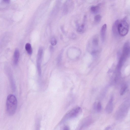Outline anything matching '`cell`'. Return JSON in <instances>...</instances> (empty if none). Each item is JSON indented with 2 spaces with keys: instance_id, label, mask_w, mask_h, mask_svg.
<instances>
[{
  "instance_id": "obj_1",
  "label": "cell",
  "mask_w": 130,
  "mask_h": 130,
  "mask_svg": "<svg viewBox=\"0 0 130 130\" xmlns=\"http://www.w3.org/2000/svg\"><path fill=\"white\" fill-rule=\"evenodd\" d=\"M17 101L15 96L13 94H10L7 97L6 102L7 112L10 116L15 113L17 109Z\"/></svg>"
},
{
  "instance_id": "obj_2",
  "label": "cell",
  "mask_w": 130,
  "mask_h": 130,
  "mask_svg": "<svg viewBox=\"0 0 130 130\" xmlns=\"http://www.w3.org/2000/svg\"><path fill=\"white\" fill-rule=\"evenodd\" d=\"M130 55V43L128 41L124 44L122 55L120 57L118 64V67L120 68L124 62Z\"/></svg>"
},
{
  "instance_id": "obj_3",
  "label": "cell",
  "mask_w": 130,
  "mask_h": 130,
  "mask_svg": "<svg viewBox=\"0 0 130 130\" xmlns=\"http://www.w3.org/2000/svg\"><path fill=\"white\" fill-rule=\"evenodd\" d=\"M118 31L119 35L124 36L128 32L129 25L126 18L119 20L118 24Z\"/></svg>"
},
{
  "instance_id": "obj_4",
  "label": "cell",
  "mask_w": 130,
  "mask_h": 130,
  "mask_svg": "<svg viewBox=\"0 0 130 130\" xmlns=\"http://www.w3.org/2000/svg\"><path fill=\"white\" fill-rule=\"evenodd\" d=\"M82 112V108L79 107L72 109L69 111L64 116L62 120V122L76 117L81 114Z\"/></svg>"
},
{
  "instance_id": "obj_5",
  "label": "cell",
  "mask_w": 130,
  "mask_h": 130,
  "mask_svg": "<svg viewBox=\"0 0 130 130\" xmlns=\"http://www.w3.org/2000/svg\"><path fill=\"white\" fill-rule=\"evenodd\" d=\"M42 53V49L41 48H40L39 49L38 51L37 59V71L39 75V76H41V63Z\"/></svg>"
},
{
  "instance_id": "obj_6",
  "label": "cell",
  "mask_w": 130,
  "mask_h": 130,
  "mask_svg": "<svg viewBox=\"0 0 130 130\" xmlns=\"http://www.w3.org/2000/svg\"><path fill=\"white\" fill-rule=\"evenodd\" d=\"M119 20H116L112 26V32L114 36L116 37H117L119 35L118 28Z\"/></svg>"
},
{
  "instance_id": "obj_7",
  "label": "cell",
  "mask_w": 130,
  "mask_h": 130,
  "mask_svg": "<svg viewBox=\"0 0 130 130\" xmlns=\"http://www.w3.org/2000/svg\"><path fill=\"white\" fill-rule=\"evenodd\" d=\"M106 29L107 25L105 24L102 26L100 31L101 38L102 42H104L105 39Z\"/></svg>"
},
{
  "instance_id": "obj_8",
  "label": "cell",
  "mask_w": 130,
  "mask_h": 130,
  "mask_svg": "<svg viewBox=\"0 0 130 130\" xmlns=\"http://www.w3.org/2000/svg\"><path fill=\"white\" fill-rule=\"evenodd\" d=\"M20 56V53L18 50L16 49L14 51L13 58V63L15 65L18 64Z\"/></svg>"
},
{
  "instance_id": "obj_9",
  "label": "cell",
  "mask_w": 130,
  "mask_h": 130,
  "mask_svg": "<svg viewBox=\"0 0 130 130\" xmlns=\"http://www.w3.org/2000/svg\"><path fill=\"white\" fill-rule=\"evenodd\" d=\"M92 120L90 117H88L84 120L80 127L79 130H81L84 128L88 126L91 124Z\"/></svg>"
},
{
  "instance_id": "obj_10",
  "label": "cell",
  "mask_w": 130,
  "mask_h": 130,
  "mask_svg": "<svg viewBox=\"0 0 130 130\" xmlns=\"http://www.w3.org/2000/svg\"><path fill=\"white\" fill-rule=\"evenodd\" d=\"M105 110L106 112L108 113H110L112 112L113 110V106L111 100L109 101L107 105Z\"/></svg>"
},
{
  "instance_id": "obj_11",
  "label": "cell",
  "mask_w": 130,
  "mask_h": 130,
  "mask_svg": "<svg viewBox=\"0 0 130 130\" xmlns=\"http://www.w3.org/2000/svg\"><path fill=\"white\" fill-rule=\"evenodd\" d=\"M25 49L28 53L30 55L32 52V48L31 44L29 43H27L25 45Z\"/></svg>"
},
{
  "instance_id": "obj_12",
  "label": "cell",
  "mask_w": 130,
  "mask_h": 130,
  "mask_svg": "<svg viewBox=\"0 0 130 130\" xmlns=\"http://www.w3.org/2000/svg\"><path fill=\"white\" fill-rule=\"evenodd\" d=\"M100 9L99 5L92 6L90 8L91 11L93 13H95L98 12Z\"/></svg>"
},
{
  "instance_id": "obj_13",
  "label": "cell",
  "mask_w": 130,
  "mask_h": 130,
  "mask_svg": "<svg viewBox=\"0 0 130 130\" xmlns=\"http://www.w3.org/2000/svg\"><path fill=\"white\" fill-rule=\"evenodd\" d=\"M94 108L97 112H99L100 111L102 108V105L101 103L99 102L96 105L94 106Z\"/></svg>"
},
{
  "instance_id": "obj_14",
  "label": "cell",
  "mask_w": 130,
  "mask_h": 130,
  "mask_svg": "<svg viewBox=\"0 0 130 130\" xmlns=\"http://www.w3.org/2000/svg\"><path fill=\"white\" fill-rule=\"evenodd\" d=\"M92 44L95 47L97 46L99 44V40L98 38H94L92 41Z\"/></svg>"
},
{
  "instance_id": "obj_15",
  "label": "cell",
  "mask_w": 130,
  "mask_h": 130,
  "mask_svg": "<svg viewBox=\"0 0 130 130\" xmlns=\"http://www.w3.org/2000/svg\"><path fill=\"white\" fill-rule=\"evenodd\" d=\"M127 88V86L125 85H124L122 87L120 91V94L121 95H122L124 94Z\"/></svg>"
},
{
  "instance_id": "obj_16",
  "label": "cell",
  "mask_w": 130,
  "mask_h": 130,
  "mask_svg": "<svg viewBox=\"0 0 130 130\" xmlns=\"http://www.w3.org/2000/svg\"><path fill=\"white\" fill-rule=\"evenodd\" d=\"M85 27V24L84 23H83L80 26L78 27L77 29V31L79 32H81L84 30Z\"/></svg>"
},
{
  "instance_id": "obj_17",
  "label": "cell",
  "mask_w": 130,
  "mask_h": 130,
  "mask_svg": "<svg viewBox=\"0 0 130 130\" xmlns=\"http://www.w3.org/2000/svg\"><path fill=\"white\" fill-rule=\"evenodd\" d=\"M101 17L100 15L98 14L96 15L94 17V20L96 22H99L101 20Z\"/></svg>"
},
{
  "instance_id": "obj_18",
  "label": "cell",
  "mask_w": 130,
  "mask_h": 130,
  "mask_svg": "<svg viewBox=\"0 0 130 130\" xmlns=\"http://www.w3.org/2000/svg\"><path fill=\"white\" fill-rule=\"evenodd\" d=\"M50 42L52 45L55 46L56 45L57 43V41L54 37H53L51 39Z\"/></svg>"
},
{
  "instance_id": "obj_19",
  "label": "cell",
  "mask_w": 130,
  "mask_h": 130,
  "mask_svg": "<svg viewBox=\"0 0 130 130\" xmlns=\"http://www.w3.org/2000/svg\"><path fill=\"white\" fill-rule=\"evenodd\" d=\"M63 130H69V128L68 126L66 125L64 127Z\"/></svg>"
},
{
  "instance_id": "obj_20",
  "label": "cell",
  "mask_w": 130,
  "mask_h": 130,
  "mask_svg": "<svg viewBox=\"0 0 130 130\" xmlns=\"http://www.w3.org/2000/svg\"><path fill=\"white\" fill-rule=\"evenodd\" d=\"M110 128V127L109 126H108L106 127L105 130H109Z\"/></svg>"
},
{
  "instance_id": "obj_21",
  "label": "cell",
  "mask_w": 130,
  "mask_h": 130,
  "mask_svg": "<svg viewBox=\"0 0 130 130\" xmlns=\"http://www.w3.org/2000/svg\"><path fill=\"white\" fill-rule=\"evenodd\" d=\"M4 2L6 3H8L10 1L9 0H4L3 1Z\"/></svg>"
}]
</instances>
